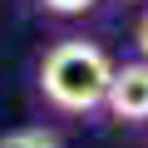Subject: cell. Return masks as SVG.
I'll return each instance as SVG.
<instances>
[{"label": "cell", "instance_id": "6da1fadb", "mask_svg": "<svg viewBox=\"0 0 148 148\" xmlns=\"http://www.w3.org/2000/svg\"><path fill=\"white\" fill-rule=\"evenodd\" d=\"M114 59L104 45L84 35H64L40 49L35 59V99L49 119L64 123H94L104 114V89H109Z\"/></svg>", "mask_w": 148, "mask_h": 148}, {"label": "cell", "instance_id": "7a4b0ae2", "mask_svg": "<svg viewBox=\"0 0 148 148\" xmlns=\"http://www.w3.org/2000/svg\"><path fill=\"white\" fill-rule=\"evenodd\" d=\"M104 114L114 123H128V128H143L148 123V59L114 64L109 89H104Z\"/></svg>", "mask_w": 148, "mask_h": 148}, {"label": "cell", "instance_id": "3957f363", "mask_svg": "<svg viewBox=\"0 0 148 148\" xmlns=\"http://www.w3.org/2000/svg\"><path fill=\"white\" fill-rule=\"evenodd\" d=\"M104 0H35V10L54 25H74V20H89Z\"/></svg>", "mask_w": 148, "mask_h": 148}, {"label": "cell", "instance_id": "277c9868", "mask_svg": "<svg viewBox=\"0 0 148 148\" xmlns=\"http://www.w3.org/2000/svg\"><path fill=\"white\" fill-rule=\"evenodd\" d=\"M0 148H64V143H59V128H49V123H30V128L0 133Z\"/></svg>", "mask_w": 148, "mask_h": 148}, {"label": "cell", "instance_id": "5b68a950", "mask_svg": "<svg viewBox=\"0 0 148 148\" xmlns=\"http://www.w3.org/2000/svg\"><path fill=\"white\" fill-rule=\"evenodd\" d=\"M133 54L138 59H148V5L138 10V20H133Z\"/></svg>", "mask_w": 148, "mask_h": 148}, {"label": "cell", "instance_id": "8992f818", "mask_svg": "<svg viewBox=\"0 0 148 148\" xmlns=\"http://www.w3.org/2000/svg\"><path fill=\"white\" fill-rule=\"evenodd\" d=\"M114 5H148V0H114Z\"/></svg>", "mask_w": 148, "mask_h": 148}]
</instances>
